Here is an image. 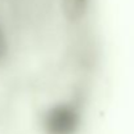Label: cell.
Here are the masks:
<instances>
[{
	"label": "cell",
	"mask_w": 134,
	"mask_h": 134,
	"mask_svg": "<svg viewBox=\"0 0 134 134\" xmlns=\"http://www.w3.org/2000/svg\"><path fill=\"white\" fill-rule=\"evenodd\" d=\"M0 59L13 100L50 113L91 109L103 62L96 0H0Z\"/></svg>",
	"instance_id": "1"
}]
</instances>
